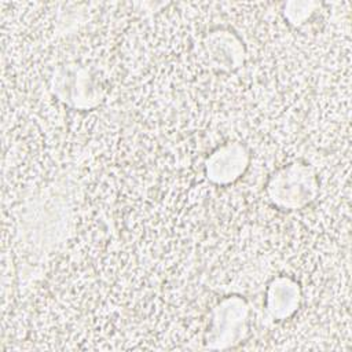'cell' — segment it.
<instances>
[{"instance_id": "obj_1", "label": "cell", "mask_w": 352, "mask_h": 352, "mask_svg": "<svg viewBox=\"0 0 352 352\" xmlns=\"http://www.w3.org/2000/svg\"><path fill=\"white\" fill-rule=\"evenodd\" d=\"M51 91L62 103L81 111L98 107L106 96L100 76L92 67L76 62L60 65L54 72Z\"/></svg>"}, {"instance_id": "obj_2", "label": "cell", "mask_w": 352, "mask_h": 352, "mask_svg": "<svg viewBox=\"0 0 352 352\" xmlns=\"http://www.w3.org/2000/svg\"><path fill=\"white\" fill-rule=\"evenodd\" d=\"M267 194L279 209L297 210L312 204L319 195V180L315 169L294 161L276 169L268 179Z\"/></svg>"}, {"instance_id": "obj_3", "label": "cell", "mask_w": 352, "mask_h": 352, "mask_svg": "<svg viewBox=\"0 0 352 352\" xmlns=\"http://www.w3.org/2000/svg\"><path fill=\"white\" fill-rule=\"evenodd\" d=\"M250 307L241 296L221 298L212 309L206 345L210 349H227L238 345L248 334Z\"/></svg>"}, {"instance_id": "obj_4", "label": "cell", "mask_w": 352, "mask_h": 352, "mask_svg": "<svg viewBox=\"0 0 352 352\" xmlns=\"http://www.w3.org/2000/svg\"><path fill=\"white\" fill-rule=\"evenodd\" d=\"M198 54L208 69L232 72L243 65L246 48L238 34L230 29L217 28L202 37Z\"/></svg>"}, {"instance_id": "obj_5", "label": "cell", "mask_w": 352, "mask_h": 352, "mask_svg": "<svg viewBox=\"0 0 352 352\" xmlns=\"http://www.w3.org/2000/svg\"><path fill=\"white\" fill-rule=\"evenodd\" d=\"M249 162L250 154L243 143L227 142L216 147L205 160V175L213 184L227 186L246 172Z\"/></svg>"}, {"instance_id": "obj_6", "label": "cell", "mask_w": 352, "mask_h": 352, "mask_svg": "<svg viewBox=\"0 0 352 352\" xmlns=\"http://www.w3.org/2000/svg\"><path fill=\"white\" fill-rule=\"evenodd\" d=\"M301 302V289L289 276H276L267 287L265 308L274 320H285L296 314Z\"/></svg>"}, {"instance_id": "obj_7", "label": "cell", "mask_w": 352, "mask_h": 352, "mask_svg": "<svg viewBox=\"0 0 352 352\" xmlns=\"http://www.w3.org/2000/svg\"><path fill=\"white\" fill-rule=\"evenodd\" d=\"M315 3H287L283 15L294 26H301L311 18L315 11Z\"/></svg>"}]
</instances>
